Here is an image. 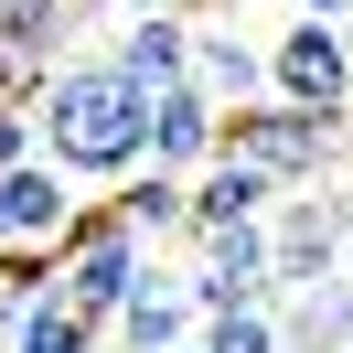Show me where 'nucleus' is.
I'll use <instances>...</instances> for the list:
<instances>
[{"label": "nucleus", "mask_w": 353, "mask_h": 353, "mask_svg": "<svg viewBox=\"0 0 353 353\" xmlns=\"http://www.w3.org/2000/svg\"><path fill=\"white\" fill-rule=\"evenodd\" d=\"M22 108H32V161H54L75 193H86V182L139 172V139H150V86H129L108 54H65V65L22 97Z\"/></svg>", "instance_id": "nucleus-1"}, {"label": "nucleus", "mask_w": 353, "mask_h": 353, "mask_svg": "<svg viewBox=\"0 0 353 353\" xmlns=\"http://www.w3.org/2000/svg\"><path fill=\"white\" fill-rule=\"evenodd\" d=\"M150 279V246L129 236V225H108V203H86V214L65 225V246H54V300L65 310H86L97 332L118 321V300Z\"/></svg>", "instance_id": "nucleus-2"}, {"label": "nucleus", "mask_w": 353, "mask_h": 353, "mask_svg": "<svg viewBox=\"0 0 353 353\" xmlns=\"http://www.w3.org/2000/svg\"><path fill=\"white\" fill-rule=\"evenodd\" d=\"M343 129H353V118H310V108L257 97V108H236V118H225V150H236V161H257L279 193H310V182L332 172V150H343Z\"/></svg>", "instance_id": "nucleus-3"}, {"label": "nucleus", "mask_w": 353, "mask_h": 353, "mask_svg": "<svg viewBox=\"0 0 353 353\" xmlns=\"http://www.w3.org/2000/svg\"><path fill=\"white\" fill-rule=\"evenodd\" d=\"M268 97L279 108H310V118H353V32L343 22H279Z\"/></svg>", "instance_id": "nucleus-4"}, {"label": "nucleus", "mask_w": 353, "mask_h": 353, "mask_svg": "<svg viewBox=\"0 0 353 353\" xmlns=\"http://www.w3.org/2000/svg\"><path fill=\"white\" fill-rule=\"evenodd\" d=\"M343 236H353V214L332 193H279L268 203V279H279V300L310 289V279H343Z\"/></svg>", "instance_id": "nucleus-5"}, {"label": "nucleus", "mask_w": 353, "mask_h": 353, "mask_svg": "<svg viewBox=\"0 0 353 353\" xmlns=\"http://www.w3.org/2000/svg\"><path fill=\"white\" fill-rule=\"evenodd\" d=\"M182 86L203 97V108H257L268 97V43H246L236 22H214V11H182Z\"/></svg>", "instance_id": "nucleus-6"}, {"label": "nucleus", "mask_w": 353, "mask_h": 353, "mask_svg": "<svg viewBox=\"0 0 353 353\" xmlns=\"http://www.w3.org/2000/svg\"><path fill=\"white\" fill-rule=\"evenodd\" d=\"M214 150H225V108H203L193 86H161V97H150V139H139V172L193 182Z\"/></svg>", "instance_id": "nucleus-7"}, {"label": "nucleus", "mask_w": 353, "mask_h": 353, "mask_svg": "<svg viewBox=\"0 0 353 353\" xmlns=\"http://www.w3.org/2000/svg\"><path fill=\"white\" fill-rule=\"evenodd\" d=\"M193 332H203V321H193V300H182V268L150 257V279L118 300L108 343H118V353H193Z\"/></svg>", "instance_id": "nucleus-8"}, {"label": "nucleus", "mask_w": 353, "mask_h": 353, "mask_svg": "<svg viewBox=\"0 0 353 353\" xmlns=\"http://www.w3.org/2000/svg\"><path fill=\"white\" fill-rule=\"evenodd\" d=\"M75 214H86V193H75L54 161H11V172H0V225H11V246H65Z\"/></svg>", "instance_id": "nucleus-9"}, {"label": "nucleus", "mask_w": 353, "mask_h": 353, "mask_svg": "<svg viewBox=\"0 0 353 353\" xmlns=\"http://www.w3.org/2000/svg\"><path fill=\"white\" fill-rule=\"evenodd\" d=\"M182 193H193V225H182V236H225V225H257L268 203H279V182H268L257 161L214 150V161H203L193 182H182Z\"/></svg>", "instance_id": "nucleus-10"}, {"label": "nucleus", "mask_w": 353, "mask_h": 353, "mask_svg": "<svg viewBox=\"0 0 353 353\" xmlns=\"http://www.w3.org/2000/svg\"><path fill=\"white\" fill-rule=\"evenodd\" d=\"M268 310H279V353H343L353 343V279H310Z\"/></svg>", "instance_id": "nucleus-11"}, {"label": "nucleus", "mask_w": 353, "mask_h": 353, "mask_svg": "<svg viewBox=\"0 0 353 353\" xmlns=\"http://www.w3.org/2000/svg\"><path fill=\"white\" fill-rule=\"evenodd\" d=\"M0 353H108V332L43 289V300H11V321H0Z\"/></svg>", "instance_id": "nucleus-12"}, {"label": "nucleus", "mask_w": 353, "mask_h": 353, "mask_svg": "<svg viewBox=\"0 0 353 353\" xmlns=\"http://www.w3.org/2000/svg\"><path fill=\"white\" fill-rule=\"evenodd\" d=\"M108 65L129 75V86H182V11H139V22H118V43H108Z\"/></svg>", "instance_id": "nucleus-13"}, {"label": "nucleus", "mask_w": 353, "mask_h": 353, "mask_svg": "<svg viewBox=\"0 0 353 353\" xmlns=\"http://www.w3.org/2000/svg\"><path fill=\"white\" fill-rule=\"evenodd\" d=\"M108 225H129L139 246H161V236H182V225H193V193H182L172 172H118V193H108Z\"/></svg>", "instance_id": "nucleus-14"}, {"label": "nucleus", "mask_w": 353, "mask_h": 353, "mask_svg": "<svg viewBox=\"0 0 353 353\" xmlns=\"http://www.w3.org/2000/svg\"><path fill=\"white\" fill-rule=\"evenodd\" d=\"M193 353H279V310H214V321L193 332Z\"/></svg>", "instance_id": "nucleus-15"}, {"label": "nucleus", "mask_w": 353, "mask_h": 353, "mask_svg": "<svg viewBox=\"0 0 353 353\" xmlns=\"http://www.w3.org/2000/svg\"><path fill=\"white\" fill-rule=\"evenodd\" d=\"M11 161H32V108L22 97H0V172H11Z\"/></svg>", "instance_id": "nucleus-16"}, {"label": "nucleus", "mask_w": 353, "mask_h": 353, "mask_svg": "<svg viewBox=\"0 0 353 353\" xmlns=\"http://www.w3.org/2000/svg\"><path fill=\"white\" fill-rule=\"evenodd\" d=\"M97 11H118V22H139V11H193V0H97Z\"/></svg>", "instance_id": "nucleus-17"}, {"label": "nucleus", "mask_w": 353, "mask_h": 353, "mask_svg": "<svg viewBox=\"0 0 353 353\" xmlns=\"http://www.w3.org/2000/svg\"><path fill=\"white\" fill-rule=\"evenodd\" d=\"M300 22H353V0H300Z\"/></svg>", "instance_id": "nucleus-18"}, {"label": "nucleus", "mask_w": 353, "mask_h": 353, "mask_svg": "<svg viewBox=\"0 0 353 353\" xmlns=\"http://www.w3.org/2000/svg\"><path fill=\"white\" fill-rule=\"evenodd\" d=\"M0 257H11V225H0Z\"/></svg>", "instance_id": "nucleus-19"}, {"label": "nucleus", "mask_w": 353, "mask_h": 353, "mask_svg": "<svg viewBox=\"0 0 353 353\" xmlns=\"http://www.w3.org/2000/svg\"><path fill=\"white\" fill-rule=\"evenodd\" d=\"M0 321H11V289H0Z\"/></svg>", "instance_id": "nucleus-20"}, {"label": "nucleus", "mask_w": 353, "mask_h": 353, "mask_svg": "<svg viewBox=\"0 0 353 353\" xmlns=\"http://www.w3.org/2000/svg\"><path fill=\"white\" fill-rule=\"evenodd\" d=\"M343 353H353V343H343Z\"/></svg>", "instance_id": "nucleus-21"}, {"label": "nucleus", "mask_w": 353, "mask_h": 353, "mask_svg": "<svg viewBox=\"0 0 353 353\" xmlns=\"http://www.w3.org/2000/svg\"><path fill=\"white\" fill-rule=\"evenodd\" d=\"M343 32H353V22H343Z\"/></svg>", "instance_id": "nucleus-22"}]
</instances>
